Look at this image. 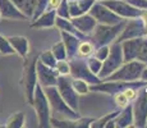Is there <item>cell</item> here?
Wrapping results in <instances>:
<instances>
[{
    "mask_svg": "<svg viewBox=\"0 0 147 128\" xmlns=\"http://www.w3.org/2000/svg\"><path fill=\"white\" fill-rule=\"evenodd\" d=\"M95 51V46L91 41L88 40H82L78 45V51H77V55L81 56V58H87V56L92 55Z\"/></svg>",
    "mask_w": 147,
    "mask_h": 128,
    "instance_id": "25",
    "label": "cell"
},
{
    "mask_svg": "<svg viewBox=\"0 0 147 128\" xmlns=\"http://www.w3.org/2000/svg\"><path fill=\"white\" fill-rule=\"evenodd\" d=\"M69 65H70L69 76H72V78H81L83 81H86L88 85H97L102 81L100 77L94 74L88 69L86 59L81 58V56H76L73 59H69Z\"/></svg>",
    "mask_w": 147,
    "mask_h": 128,
    "instance_id": "7",
    "label": "cell"
},
{
    "mask_svg": "<svg viewBox=\"0 0 147 128\" xmlns=\"http://www.w3.org/2000/svg\"><path fill=\"white\" fill-rule=\"evenodd\" d=\"M51 53H53L54 58H55L56 60H64V59H68L67 58V50H65V46H64L63 41L54 44Z\"/></svg>",
    "mask_w": 147,
    "mask_h": 128,
    "instance_id": "28",
    "label": "cell"
},
{
    "mask_svg": "<svg viewBox=\"0 0 147 128\" xmlns=\"http://www.w3.org/2000/svg\"><path fill=\"white\" fill-rule=\"evenodd\" d=\"M55 26H56V27H58L60 31H65V32H69V33H72V35L77 36V37L81 39V40H87V36H84L83 33H81L80 31H78L77 28H76L72 24L70 19L61 18V17H58V16H56V18H55Z\"/></svg>",
    "mask_w": 147,
    "mask_h": 128,
    "instance_id": "22",
    "label": "cell"
},
{
    "mask_svg": "<svg viewBox=\"0 0 147 128\" xmlns=\"http://www.w3.org/2000/svg\"><path fill=\"white\" fill-rule=\"evenodd\" d=\"M86 63H87V67H88V69L91 70L94 74L97 76L98 72L101 70V67H102V62L98 60L97 58H95L94 55H90V56H87Z\"/></svg>",
    "mask_w": 147,
    "mask_h": 128,
    "instance_id": "29",
    "label": "cell"
},
{
    "mask_svg": "<svg viewBox=\"0 0 147 128\" xmlns=\"http://www.w3.org/2000/svg\"><path fill=\"white\" fill-rule=\"evenodd\" d=\"M134 102L132 104L133 110L134 127H145L147 121V87H140L137 91V95L133 99Z\"/></svg>",
    "mask_w": 147,
    "mask_h": 128,
    "instance_id": "8",
    "label": "cell"
},
{
    "mask_svg": "<svg viewBox=\"0 0 147 128\" xmlns=\"http://www.w3.org/2000/svg\"><path fill=\"white\" fill-rule=\"evenodd\" d=\"M56 89L63 98V100L73 110L78 112V93L73 89L69 76H59L58 81H56Z\"/></svg>",
    "mask_w": 147,
    "mask_h": 128,
    "instance_id": "10",
    "label": "cell"
},
{
    "mask_svg": "<svg viewBox=\"0 0 147 128\" xmlns=\"http://www.w3.org/2000/svg\"><path fill=\"white\" fill-rule=\"evenodd\" d=\"M55 12H56V16H58V17L70 19V16H69V8H68V0H61L60 4H59V5H58V8L55 9Z\"/></svg>",
    "mask_w": 147,
    "mask_h": 128,
    "instance_id": "34",
    "label": "cell"
},
{
    "mask_svg": "<svg viewBox=\"0 0 147 128\" xmlns=\"http://www.w3.org/2000/svg\"><path fill=\"white\" fill-rule=\"evenodd\" d=\"M0 18H1V17H0Z\"/></svg>",
    "mask_w": 147,
    "mask_h": 128,
    "instance_id": "45",
    "label": "cell"
},
{
    "mask_svg": "<svg viewBox=\"0 0 147 128\" xmlns=\"http://www.w3.org/2000/svg\"><path fill=\"white\" fill-rule=\"evenodd\" d=\"M0 17L4 19H14V21L28 19L10 0H0Z\"/></svg>",
    "mask_w": 147,
    "mask_h": 128,
    "instance_id": "15",
    "label": "cell"
},
{
    "mask_svg": "<svg viewBox=\"0 0 147 128\" xmlns=\"http://www.w3.org/2000/svg\"><path fill=\"white\" fill-rule=\"evenodd\" d=\"M109 45H102V46H98V47H95V51L92 55L95 56V58H97L98 60L104 62L105 60V58L107 56V54H109Z\"/></svg>",
    "mask_w": 147,
    "mask_h": 128,
    "instance_id": "36",
    "label": "cell"
},
{
    "mask_svg": "<svg viewBox=\"0 0 147 128\" xmlns=\"http://www.w3.org/2000/svg\"><path fill=\"white\" fill-rule=\"evenodd\" d=\"M145 127H147V121H146V126H145Z\"/></svg>",
    "mask_w": 147,
    "mask_h": 128,
    "instance_id": "43",
    "label": "cell"
},
{
    "mask_svg": "<svg viewBox=\"0 0 147 128\" xmlns=\"http://www.w3.org/2000/svg\"><path fill=\"white\" fill-rule=\"evenodd\" d=\"M136 60L147 65V36H143L142 40H141V45H140V49H138Z\"/></svg>",
    "mask_w": 147,
    "mask_h": 128,
    "instance_id": "30",
    "label": "cell"
},
{
    "mask_svg": "<svg viewBox=\"0 0 147 128\" xmlns=\"http://www.w3.org/2000/svg\"><path fill=\"white\" fill-rule=\"evenodd\" d=\"M95 1H96V0H95ZM97 1H101V0H97Z\"/></svg>",
    "mask_w": 147,
    "mask_h": 128,
    "instance_id": "44",
    "label": "cell"
},
{
    "mask_svg": "<svg viewBox=\"0 0 147 128\" xmlns=\"http://www.w3.org/2000/svg\"><path fill=\"white\" fill-rule=\"evenodd\" d=\"M47 7H49V0H37V1H36V7H35V12H33L32 19L37 18L41 13H44L45 10L47 9Z\"/></svg>",
    "mask_w": 147,
    "mask_h": 128,
    "instance_id": "35",
    "label": "cell"
},
{
    "mask_svg": "<svg viewBox=\"0 0 147 128\" xmlns=\"http://www.w3.org/2000/svg\"><path fill=\"white\" fill-rule=\"evenodd\" d=\"M100 3L124 19L141 17L143 13L141 9L131 5L129 3H127L125 0H101Z\"/></svg>",
    "mask_w": 147,
    "mask_h": 128,
    "instance_id": "9",
    "label": "cell"
},
{
    "mask_svg": "<svg viewBox=\"0 0 147 128\" xmlns=\"http://www.w3.org/2000/svg\"><path fill=\"white\" fill-rule=\"evenodd\" d=\"M70 82H72L73 89H74V91L78 93V95H86V93L90 92L88 83H87L86 81H83V79L73 78V79H70Z\"/></svg>",
    "mask_w": 147,
    "mask_h": 128,
    "instance_id": "26",
    "label": "cell"
},
{
    "mask_svg": "<svg viewBox=\"0 0 147 128\" xmlns=\"http://www.w3.org/2000/svg\"><path fill=\"white\" fill-rule=\"evenodd\" d=\"M142 36H146L143 19L142 17H136V18H129V21H125V24H124L120 35L118 36L117 41L121 42L124 40L142 37Z\"/></svg>",
    "mask_w": 147,
    "mask_h": 128,
    "instance_id": "12",
    "label": "cell"
},
{
    "mask_svg": "<svg viewBox=\"0 0 147 128\" xmlns=\"http://www.w3.org/2000/svg\"><path fill=\"white\" fill-rule=\"evenodd\" d=\"M142 19H143V24H145V30H146V36H147V12L142 13Z\"/></svg>",
    "mask_w": 147,
    "mask_h": 128,
    "instance_id": "41",
    "label": "cell"
},
{
    "mask_svg": "<svg viewBox=\"0 0 147 128\" xmlns=\"http://www.w3.org/2000/svg\"><path fill=\"white\" fill-rule=\"evenodd\" d=\"M115 126L117 128H127L133 126V110H132V104H128L127 106L123 108V110L119 112V114L114 118Z\"/></svg>",
    "mask_w": 147,
    "mask_h": 128,
    "instance_id": "21",
    "label": "cell"
},
{
    "mask_svg": "<svg viewBox=\"0 0 147 128\" xmlns=\"http://www.w3.org/2000/svg\"><path fill=\"white\" fill-rule=\"evenodd\" d=\"M10 45H12L14 53H17L21 58H26L30 51V42L24 36H10L8 37Z\"/></svg>",
    "mask_w": 147,
    "mask_h": 128,
    "instance_id": "20",
    "label": "cell"
},
{
    "mask_svg": "<svg viewBox=\"0 0 147 128\" xmlns=\"http://www.w3.org/2000/svg\"><path fill=\"white\" fill-rule=\"evenodd\" d=\"M55 69L58 70V73L60 76H69V73H70L69 60H68V59H64V60H56Z\"/></svg>",
    "mask_w": 147,
    "mask_h": 128,
    "instance_id": "33",
    "label": "cell"
},
{
    "mask_svg": "<svg viewBox=\"0 0 147 128\" xmlns=\"http://www.w3.org/2000/svg\"><path fill=\"white\" fill-rule=\"evenodd\" d=\"M145 65L146 64L141 63L138 60L124 62L117 70H114L111 74L107 77L106 81H124V82L138 81Z\"/></svg>",
    "mask_w": 147,
    "mask_h": 128,
    "instance_id": "5",
    "label": "cell"
},
{
    "mask_svg": "<svg viewBox=\"0 0 147 128\" xmlns=\"http://www.w3.org/2000/svg\"><path fill=\"white\" fill-rule=\"evenodd\" d=\"M36 63H37V56H26L23 63V89L26 100L28 104L32 102L33 91L37 85V73H36Z\"/></svg>",
    "mask_w": 147,
    "mask_h": 128,
    "instance_id": "6",
    "label": "cell"
},
{
    "mask_svg": "<svg viewBox=\"0 0 147 128\" xmlns=\"http://www.w3.org/2000/svg\"><path fill=\"white\" fill-rule=\"evenodd\" d=\"M114 100H115V104H117V106H119V108L127 106V105H128L129 102H131V101L128 100V98H127V96L124 95L123 91H121V92L115 93V95H114Z\"/></svg>",
    "mask_w": 147,
    "mask_h": 128,
    "instance_id": "37",
    "label": "cell"
},
{
    "mask_svg": "<svg viewBox=\"0 0 147 128\" xmlns=\"http://www.w3.org/2000/svg\"><path fill=\"white\" fill-rule=\"evenodd\" d=\"M24 121H26V118H24V114L22 112H17L12 114L8 118L7 123H5V127L8 128H22L24 127Z\"/></svg>",
    "mask_w": 147,
    "mask_h": 128,
    "instance_id": "24",
    "label": "cell"
},
{
    "mask_svg": "<svg viewBox=\"0 0 147 128\" xmlns=\"http://www.w3.org/2000/svg\"><path fill=\"white\" fill-rule=\"evenodd\" d=\"M36 73H37V83L41 85V87L56 86L58 77L60 76L55 68L47 67L38 60L36 63Z\"/></svg>",
    "mask_w": 147,
    "mask_h": 128,
    "instance_id": "13",
    "label": "cell"
},
{
    "mask_svg": "<svg viewBox=\"0 0 147 128\" xmlns=\"http://www.w3.org/2000/svg\"><path fill=\"white\" fill-rule=\"evenodd\" d=\"M95 0H74V1H68L70 18L82 16L84 13H88L91 7L94 5Z\"/></svg>",
    "mask_w": 147,
    "mask_h": 128,
    "instance_id": "19",
    "label": "cell"
},
{
    "mask_svg": "<svg viewBox=\"0 0 147 128\" xmlns=\"http://www.w3.org/2000/svg\"><path fill=\"white\" fill-rule=\"evenodd\" d=\"M60 35H61V41H63L65 50H67L68 60L76 58L77 56V51H78V45H80V42L82 40L78 39L77 36L72 35V33L65 32V31H60Z\"/></svg>",
    "mask_w": 147,
    "mask_h": 128,
    "instance_id": "17",
    "label": "cell"
},
{
    "mask_svg": "<svg viewBox=\"0 0 147 128\" xmlns=\"http://www.w3.org/2000/svg\"><path fill=\"white\" fill-rule=\"evenodd\" d=\"M70 22H72V24L81 33H83L84 36L91 35L94 28L96 27V24H97L96 19L90 13H84V14H82V16L70 18Z\"/></svg>",
    "mask_w": 147,
    "mask_h": 128,
    "instance_id": "14",
    "label": "cell"
},
{
    "mask_svg": "<svg viewBox=\"0 0 147 128\" xmlns=\"http://www.w3.org/2000/svg\"><path fill=\"white\" fill-rule=\"evenodd\" d=\"M142 37H143V36H142ZM142 37H136V39L124 40V41L120 42V45H121V53H123V60L124 62L136 60Z\"/></svg>",
    "mask_w": 147,
    "mask_h": 128,
    "instance_id": "16",
    "label": "cell"
},
{
    "mask_svg": "<svg viewBox=\"0 0 147 128\" xmlns=\"http://www.w3.org/2000/svg\"><path fill=\"white\" fill-rule=\"evenodd\" d=\"M31 105L35 109V113L37 115L38 121V127L46 128L50 127V116H51V112H50V105L49 100H47L46 95L44 92V89L41 85H36L35 91H33V98Z\"/></svg>",
    "mask_w": 147,
    "mask_h": 128,
    "instance_id": "3",
    "label": "cell"
},
{
    "mask_svg": "<svg viewBox=\"0 0 147 128\" xmlns=\"http://www.w3.org/2000/svg\"><path fill=\"white\" fill-rule=\"evenodd\" d=\"M68 1H74V0H68Z\"/></svg>",
    "mask_w": 147,
    "mask_h": 128,
    "instance_id": "42",
    "label": "cell"
},
{
    "mask_svg": "<svg viewBox=\"0 0 147 128\" xmlns=\"http://www.w3.org/2000/svg\"><path fill=\"white\" fill-rule=\"evenodd\" d=\"M42 89H44L45 95H46L47 100H49L51 116H55V118H59V119H78L80 118L78 112L73 110L63 100V98L60 96L56 86H47V87H42Z\"/></svg>",
    "mask_w": 147,
    "mask_h": 128,
    "instance_id": "1",
    "label": "cell"
},
{
    "mask_svg": "<svg viewBox=\"0 0 147 128\" xmlns=\"http://www.w3.org/2000/svg\"><path fill=\"white\" fill-rule=\"evenodd\" d=\"M118 114H119V112H111V113H109L107 115L102 116L101 119H94V121H92V123H91V126H90V127H92V128L105 127V124L107 123V122H109L110 119H114Z\"/></svg>",
    "mask_w": 147,
    "mask_h": 128,
    "instance_id": "32",
    "label": "cell"
},
{
    "mask_svg": "<svg viewBox=\"0 0 147 128\" xmlns=\"http://www.w3.org/2000/svg\"><path fill=\"white\" fill-rule=\"evenodd\" d=\"M131 5L141 9L142 12H147V0H125Z\"/></svg>",
    "mask_w": 147,
    "mask_h": 128,
    "instance_id": "38",
    "label": "cell"
},
{
    "mask_svg": "<svg viewBox=\"0 0 147 128\" xmlns=\"http://www.w3.org/2000/svg\"><path fill=\"white\" fill-rule=\"evenodd\" d=\"M37 60H38V62H41L42 64L47 65V67H51V68H55V64H56V59L54 58L51 50L42 51L40 55L37 56Z\"/></svg>",
    "mask_w": 147,
    "mask_h": 128,
    "instance_id": "27",
    "label": "cell"
},
{
    "mask_svg": "<svg viewBox=\"0 0 147 128\" xmlns=\"http://www.w3.org/2000/svg\"><path fill=\"white\" fill-rule=\"evenodd\" d=\"M61 0H49V7H47V9H56L58 8V5L60 4Z\"/></svg>",
    "mask_w": 147,
    "mask_h": 128,
    "instance_id": "39",
    "label": "cell"
},
{
    "mask_svg": "<svg viewBox=\"0 0 147 128\" xmlns=\"http://www.w3.org/2000/svg\"><path fill=\"white\" fill-rule=\"evenodd\" d=\"M56 12L55 9H46L37 18L32 19L31 28H51L55 26Z\"/></svg>",
    "mask_w": 147,
    "mask_h": 128,
    "instance_id": "18",
    "label": "cell"
},
{
    "mask_svg": "<svg viewBox=\"0 0 147 128\" xmlns=\"http://www.w3.org/2000/svg\"><path fill=\"white\" fill-rule=\"evenodd\" d=\"M28 19H32L33 12H35L36 1L37 0H10Z\"/></svg>",
    "mask_w": 147,
    "mask_h": 128,
    "instance_id": "23",
    "label": "cell"
},
{
    "mask_svg": "<svg viewBox=\"0 0 147 128\" xmlns=\"http://www.w3.org/2000/svg\"><path fill=\"white\" fill-rule=\"evenodd\" d=\"M109 54L105 58V60L102 62V67L101 70L98 72V77L101 79H106L107 77L111 74L114 70H117L121 64L124 63L123 60V53H121V45L119 41L115 40L114 42L109 45Z\"/></svg>",
    "mask_w": 147,
    "mask_h": 128,
    "instance_id": "4",
    "label": "cell"
},
{
    "mask_svg": "<svg viewBox=\"0 0 147 128\" xmlns=\"http://www.w3.org/2000/svg\"><path fill=\"white\" fill-rule=\"evenodd\" d=\"M88 13L96 19L97 23H101V24H109V26L118 24L119 22H121L124 19L118 16V14H115L113 10H110L104 4H101L100 1L94 3V5L88 10Z\"/></svg>",
    "mask_w": 147,
    "mask_h": 128,
    "instance_id": "11",
    "label": "cell"
},
{
    "mask_svg": "<svg viewBox=\"0 0 147 128\" xmlns=\"http://www.w3.org/2000/svg\"><path fill=\"white\" fill-rule=\"evenodd\" d=\"M140 81H143V82H146L147 83V65H145V68H143L142 72H141Z\"/></svg>",
    "mask_w": 147,
    "mask_h": 128,
    "instance_id": "40",
    "label": "cell"
},
{
    "mask_svg": "<svg viewBox=\"0 0 147 128\" xmlns=\"http://www.w3.org/2000/svg\"><path fill=\"white\" fill-rule=\"evenodd\" d=\"M127 19H123L118 24H101L97 23L96 27L92 31V44L95 47L102 46V45H110L111 42H114L118 39V36L120 35L121 30H123L124 24H125Z\"/></svg>",
    "mask_w": 147,
    "mask_h": 128,
    "instance_id": "2",
    "label": "cell"
},
{
    "mask_svg": "<svg viewBox=\"0 0 147 128\" xmlns=\"http://www.w3.org/2000/svg\"><path fill=\"white\" fill-rule=\"evenodd\" d=\"M12 54H16V53H14L9 40H8V37H5V36H3L0 33V55H12Z\"/></svg>",
    "mask_w": 147,
    "mask_h": 128,
    "instance_id": "31",
    "label": "cell"
}]
</instances>
